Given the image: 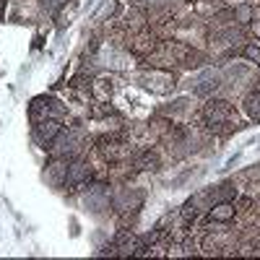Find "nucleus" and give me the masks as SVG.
I'll return each instance as SVG.
<instances>
[{"instance_id":"f257e3e1","label":"nucleus","mask_w":260,"mask_h":260,"mask_svg":"<svg viewBox=\"0 0 260 260\" xmlns=\"http://www.w3.org/2000/svg\"><path fill=\"white\" fill-rule=\"evenodd\" d=\"M206 120H208V125L213 127V125H224V122H229L232 120V107H229V102H208L206 104Z\"/></svg>"},{"instance_id":"f03ea898","label":"nucleus","mask_w":260,"mask_h":260,"mask_svg":"<svg viewBox=\"0 0 260 260\" xmlns=\"http://www.w3.org/2000/svg\"><path fill=\"white\" fill-rule=\"evenodd\" d=\"M89 169H86L83 164H71L68 167V172H65V185L68 187H78V185H83V182H89Z\"/></svg>"},{"instance_id":"7ed1b4c3","label":"nucleus","mask_w":260,"mask_h":260,"mask_svg":"<svg viewBox=\"0 0 260 260\" xmlns=\"http://www.w3.org/2000/svg\"><path fill=\"white\" fill-rule=\"evenodd\" d=\"M57 133H60V122H57V120H42V122L37 125V136H39L42 141H52Z\"/></svg>"},{"instance_id":"20e7f679","label":"nucleus","mask_w":260,"mask_h":260,"mask_svg":"<svg viewBox=\"0 0 260 260\" xmlns=\"http://www.w3.org/2000/svg\"><path fill=\"white\" fill-rule=\"evenodd\" d=\"M213 211H211V219L213 221H229L232 216H234V206L226 201V203H213L211 206Z\"/></svg>"},{"instance_id":"39448f33","label":"nucleus","mask_w":260,"mask_h":260,"mask_svg":"<svg viewBox=\"0 0 260 260\" xmlns=\"http://www.w3.org/2000/svg\"><path fill=\"white\" fill-rule=\"evenodd\" d=\"M213 89H219V76L216 73H203L201 86H195V94H208Z\"/></svg>"},{"instance_id":"423d86ee","label":"nucleus","mask_w":260,"mask_h":260,"mask_svg":"<svg viewBox=\"0 0 260 260\" xmlns=\"http://www.w3.org/2000/svg\"><path fill=\"white\" fill-rule=\"evenodd\" d=\"M245 107H247L250 117L260 122V91H252V94H250V96L245 99Z\"/></svg>"},{"instance_id":"0eeeda50","label":"nucleus","mask_w":260,"mask_h":260,"mask_svg":"<svg viewBox=\"0 0 260 260\" xmlns=\"http://www.w3.org/2000/svg\"><path fill=\"white\" fill-rule=\"evenodd\" d=\"M138 167L141 169H156V156H151V154H146L141 161H138Z\"/></svg>"},{"instance_id":"6e6552de","label":"nucleus","mask_w":260,"mask_h":260,"mask_svg":"<svg viewBox=\"0 0 260 260\" xmlns=\"http://www.w3.org/2000/svg\"><path fill=\"white\" fill-rule=\"evenodd\" d=\"M62 3H65V0H45V8H47L50 13H55V11H57Z\"/></svg>"},{"instance_id":"1a4fd4ad","label":"nucleus","mask_w":260,"mask_h":260,"mask_svg":"<svg viewBox=\"0 0 260 260\" xmlns=\"http://www.w3.org/2000/svg\"><path fill=\"white\" fill-rule=\"evenodd\" d=\"M245 55H247L250 60H257V65H260V50H257V47H247Z\"/></svg>"}]
</instances>
